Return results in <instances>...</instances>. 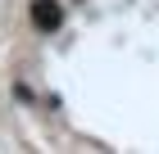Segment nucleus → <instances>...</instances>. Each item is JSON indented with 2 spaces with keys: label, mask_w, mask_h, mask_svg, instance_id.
<instances>
[{
  "label": "nucleus",
  "mask_w": 159,
  "mask_h": 154,
  "mask_svg": "<svg viewBox=\"0 0 159 154\" xmlns=\"http://www.w3.org/2000/svg\"><path fill=\"white\" fill-rule=\"evenodd\" d=\"M32 23H37V27H55V23H59V5L37 0V5H32Z\"/></svg>",
  "instance_id": "obj_1"
}]
</instances>
